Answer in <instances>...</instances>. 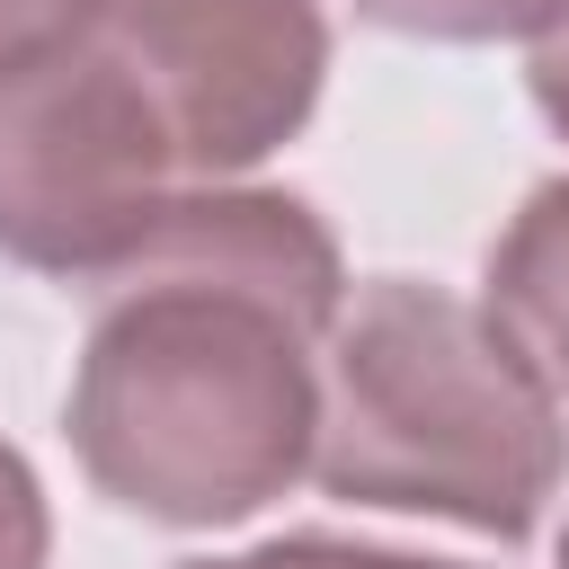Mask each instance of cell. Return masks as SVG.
<instances>
[{
    "mask_svg": "<svg viewBox=\"0 0 569 569\" xmlns=\"http://www.w3.org/2000/svg\"><path fill=\"white\" fill-rule=\"evenodd\" d=\"M347 302L329 222L284 187H187L98 284L62 400L80 471L142 525L213 533L311 471L320 338Z\"/></svg>",
    "mask_w": 569,
    "mask_h": 569,
    "instance_id": "obj_1",
    "label": "cell"
},
{
    "mask_svg": "<svg viewBox=\"0 0 569 569\" xmlns=\"http://www.w3.org/2000/svg\"><path fill=\"white\" fill-rule=\"evenodd\" d=\"M187 569H462V560H427V551H382V542H338V533H284L231 560H187Z\"/></svg>",
    "mask_w": 569,
    "mask_h": 569,
    "instance_id": "obj_7",
    "label": "cell"
},
{
    "mask_svg": "<svg viewBox=\"0 0 569 569\" xmlns=\"http://www.w3.org/2000/svg\"><path fill=\"white\" fill-rule=\"evenodd\" d=\"M178 196L187 160L160 107L98 36L0 71V258L107 284Z\"/></svg>",
    "mask_w": 569,
    "mask_h": 569,
    "instance_id": "obj_3",
    "label": "cell"
},
{
    "mask_svg": "<svg viewBox=\"0 0 569 569\" xmlns=\"http://www.w3.org/2000/svg\"><path fill=\"white\" fill-rule=\"evenodd\" d=\"M98 18H107V0H0V71L9 62H36L53 44L98 36Z\"/></svg>",
    "mask_w": 569,
    "mask_h": 569,
    "instance_id": "obj_8",
    "label": "cell"
},
{
    "mask_svg": "<svg viewBox=\"0 0 569 569\" xmlns=\"http://www.w3.org/2000/svg\"><path fill=\"white\" fill-rule=\"evenodd\" d=\"M560 569H569V533H560Z\"/></svg>",
    "mask_w": 569,
    "mask_h": 569,
    "instance_id": "obj_11",
    "label": "cell"
},
{
    "mask_svg": "<svg viewBox=\"0 0 569 569\" xmlns=\"http://www.w3.org/2000/svg\"><path fill=\"white\" fill-rule=\"evenodd\" d=\"M533 107H542V116H551V133L569 142V18L533 44Z\"/></svg>",
    "mask_w": 569,
    "mask_h": 569,
    "instance_id": "obj_10",
    "label": "cell"
},
{
    "mask_svg": "<svg viewBox=\"0 0 569 569\" xmlns=\"http://www.w3.org/2000/svg\"><path fill=\"white\" fill-rule=\"evenodd\" d=\"M311 480L347 507L525 542L560 489V400L480 302L373 276L320 338Z\"/></svg>",
    "mask_w": 569,
    "mask_h": 569,
    "instance_id": "obj_2",
    "label": "cell"
},
{
    "mask_svg": "<svg viewBox=\"0 0 569 569\" xmlns=\"http://www.w3.org/2000/svg\"><path fill=\"white\" fill-rule=\"evenodd\" d=\"M365 27H391V36H427V44H542L569 0H356Z\"/></svg>",
    "mask_w": 569,
    "mask_h": 569,
    "instance_id": "obj_6",
    "label": "cell"
},
{
    "mask_svg": "<svg viewBox=\"0 0 569 569\" xmlns=\"http://www.w3.org/2000/svg\"><path fill=\"white\" fill-rule=\"evenodd\" d=\"M44 542H53V525H44V489H36L27 453L0 445V569H44Z\"/></svg>",
    "mask_w": 569,
    "mask_h": 569,
    "instance_id": "obj_9",
    "label": "cell"
},
{
    "mask_svg": "<svg viewBox=\"0 0 569 569\" xmlns=\"http://www.w3.org/2000/svg\"><path fill=\"white\" fill-rule=\"evenodd\" d=\"M507 347L542 373L551 400H569V178L533 187L525 213L489 249V302H480Z\"/></svg>",
    "mask_w": 569,
    "mask_h": 569,
    "instance_id": "obj_5",
    "label": "cell"
},
{
    "mask_svg": "<svg viewBox=\"0 0 569 569\" xmlns=\"http://www.w3.org/2000/svg\"><path fill=\"white\" fill-rule=\"evenodd\" d=\"M98 44L151 89L187 178H240L284 151L329 71L320 0H107Z\"/></svg>",
    "mask_w": 569,
    "mask_h": 569,
    "instance_id": "obj_4",
    "label": "cell"
}]
</instances>
